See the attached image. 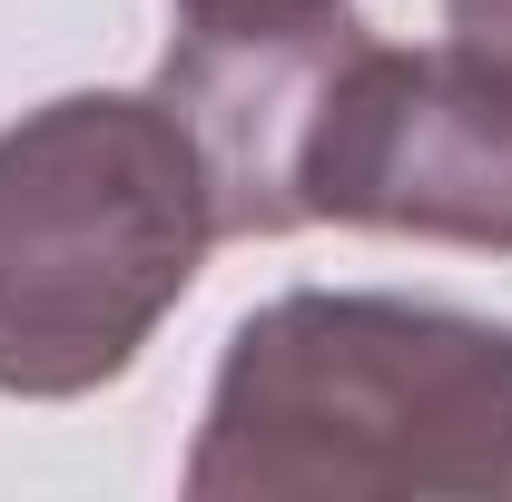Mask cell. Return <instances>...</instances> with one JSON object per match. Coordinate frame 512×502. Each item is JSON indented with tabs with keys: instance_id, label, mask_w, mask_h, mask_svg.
Here are the masks:
<instances>
[{
	"instance_id": "obj_2",
	"label": "cell",
	"mask_w": 512,
	"mask_h": 502,
	"mask_svg": "<svg viewBox=\"0 0 512 502\" xmlns=\"http://www.w3.org/2000/svg\"><path fill=\"white\" fill-rule=\"evenodd\" d=\"M217 247L207 158L158 89H69L0 128V394L119 384Z\"/></svg>"
},
{
	"instance_id": "obj_1",
	"label": "cell",
	"mask_w": 512,
	"mask_h": 502,
	"mask_svg": "<svg viewBox=\"0 0 512 502\" xmlns=\"http://www.w3.org/2000/svg\"><path fill=\"white\" fill-rule=\"evenodd\" d=\"M197 502H512V325L296 286L256 306L188 443Z\"/></svg>"
},
{
	"instance_id": "obj_3",
	"label": "cell",
	"mask_w": 512,
	"mask_h": 502,
	"mask_svg": "<svg viewBox=\"0 0 512 502\" xmlns=\"http://www.w3.org/2000/svg\"><path fill=\"white\" fill-rule=\"evenodd\" d=\"M296 227L434 237L512 256V99L434 50L355 30L296 138Z\"/></svg>"
},
{
	"instance_id": "obj_4",
	"label": "cell",
	"mask_w": 512,
	"mask_h": 502,
	"mask_svg": "<svg viewBox=\"0 0 512 502\" xmlns=\"http://www.w3.org/2000/svg\"><path fill=\"white\" fill-rule=\"evenodd\" d=\"M444 50L512 99V0H444Z\"/></svg>"
}]
</instances>
